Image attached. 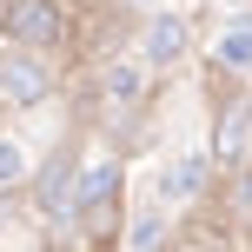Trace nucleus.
<instances>
[{"label": "nucleus", "instance_id": "nucleus-1", "mask_svg": "<svg viewBox=\"0 0 252 252\" xmlns=\"http://www.w3.org/2000/svg\"><path fill=\"white\" fill-rule=\"evenodd\" d=\"M73 232L93 252H120V232H126V159H113V153H106V159H87Z\"/></svg>", "mask_w": 252, "mask_h": 252}, {"label": "nucleus", "instance_id": "nucleus-2", "mask_svg": "<svg viewBox=\"0 0 252 252\" xmlns=\"http://www.w3.org/2000/svg\"><path fill=\"white\" fill-rule=\"evenodd\" d=\"M80 179H87V153H80V139H60V146L33 166V179H27V206H33V219H40L47 232H73V219H80Z\"/></svg>", "mask_w": 252, "mask_h": 252}, {"label": "nucleus", "instance_id": "nucleus-3", "mask_svg": "<svg viewBox=\"0 0 252 252\" xmlns=\"http://www.w3.org/2000/svg\"><path fill=\"white\" fill-rule=\"evenodd\" d=\"M0 33H7V47L60 53L73 40V13H66V0H7L0 7Z\"/></svg>", "mask_w": 252, "mask_h": 252}, {"label": "nucleus", "instance_id": "nucleus-4", "mask_svg": "<svg viewBox=\"0 0 252 252\" xmlns=\"http://www.w3.org/2000/svg\"><path fill=\"white\" fill-rule=\"evenodd\" d=\"M93 93H100L106 120H139L146 113V93H153V66L139 53H106L100 73H93Z\"/></svg>", "mask_w": 252, "mask_h": 252}, {"label": "nucleus", "instance_id": "nucleus-5", "mask_svg": "<svg viewBox=\"0 0 252 252\" xmlns=\"http://www.w3.org/2000/svg\"><path fill=\"white\" fill-rule=\"evenodd\" d=\"M53 100V66L47 53L27 47H0V113H33Z\"/></svg>", "mask_w": 252, "mask_h": 252}, {"label": "nucleus", "instance_id": "nucleus-6", "mask_svg": "<svg viewBox=\"0 0 252 252\" xmlns=\"http://www.w3.org/2000/svg\"><path fill=\"white\" fill-rule=\"evenodd\" d=\"M139 60H146L153 73H179V66L192 60V27H186V13L153 7L146 27H139Z\"/></svg>", "mask_w": 252, "mask_h": 252}, {"label": "nucleus", "instance_id": "nucleus-7", "mask_svg": "<svg viewBox=\"0 0 252 252\" xmlns=\"http://www.w3.org/2000/svg\"><path fill=\"white\" fill-rule=\"evenodd\" d=\"M213 173H219L213 146H186V153H173V159L153 173V186H159V199H166V206H199V199H206V186H213Z\"/></svg>", "mask_w": 252, "mask_h": 252}, {"label": "nucleus", "instance_id": "nucleus-8", "mask_svg": "<svg viewBox=\"0 0 252 252\" xmlns=\"http://www.w3.org/2000/svg\"><path fill=\"white\" fill-rule=\"evenodd\" d=\"M166 246H173V206L159 199V186H146L133 206H126L120 252H166Z\"/></svg>", "mask_w": 252, "mask_h": 252}, {"label": "nucleus", "instance_id": "nucleus-9", "mask_svg": "<svg viewBox=\"0 0 252 252\" xmlns=\"http://www.w3.org/2000/svg\"><path fill=\"white\" fill-rule=\"evenodd\" d=\"M213 159H219V173H226V179L252 159V93L226 100V113H219V133H213Z\"/></svg>", "mask_w": 252, "mask_h": 252}, {"label": "nucleus", "instance_id": "nucleus-10", "mask_svg": "<svg viewBox=\"0 0 252 252\" xmlns=\"http://www.w3.org/2000/svg\"><path fill=\"white\" fill-rule=\"evenodd\" d=\"M206 60H213V73L252 80V13H232V20L219 27V33H213V47H206Z\"/></svg>", "mask_w": 252, "mask_h": 252}, {"label": "nucleus", "instance_id": "nucleus-11", "mask_svg": "<svg viewBox=\"0 0 252 252\" xmlns=\"http://www.w3.org/2000/svg\"><path fill=\"white\" fill-rule=\"evenodd\" d=\"M33 179V159H27V139L20 133H7L0 126V192H13V186H27Z\"/></svg>", "mask_w": 252, "mask_h": 252}, {"label": "nucleus", "instance_id": "nucleus-12", "mask_svg": "<svg viewBox=\"0 0 252 252\" xmlns=\"http://www.w3.org/2000/svg\"><path fill=\"white\" fill-rule=\"evenodd\" d=\"M166 252H232L226 232H213V226H186V232H173V246Z\"/></svg>", "mask_w": 252, "mask_h": 252}, {"label": "nucleus", "instance_id": "nucleus-13", "mask_svg": "<svg viewBox=\"0 0 252 252\" xmlns=\"http://www.w3.org/2000/svg\"><path fill=\"white\" fill-rule=\"evenodd\" d=\"M232 206H239V219L252 226V159L239 166V173H232Z\"/></svg>", "mask_w": 252, "mask_h": 252}]
</instances>
